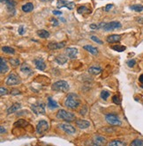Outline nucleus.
<instances>
[{"mask_svg":"<svg viewBox=\"0 0 143 146\" xmlns=\"http://www.w3.org/2000/svg\"><path fill=\"white\" fill-rule=\"evenodd\" d=\"M80 105V99L75 93H68V95L66 96V99L65 100V106L68 108L74 109L77 108Z\"/></svg>","mask_w":143,"mask_h":146,"instance_id":"1","label":"nucleus"},{"mask_svg":"<svg viewBox=\"0 0 143 146\" xmlns=\"http://www.w3.org/2000/svg\"><path fill=\"white\" fill-rule=\"evenodd\" d=\"M69 85L66 81L65 80H59L57 81L53 85H51V89L53 91L56 92H63V93H66L69 90Z\"/></svg>","mask_w":143,"mask_h":146,"instance_id":"2","label":"nucleus"},{"mask_svg":"<svg viewBox=\"0 0 143 146\" xmlns=\"http://www.w3.org/2000/svg\"><path fill=\"white\" fill-rule=\"evenodd\" d=\"M57 118L62 119V120L66 121V122H72L75 118V115L71 112H68V111L64 110V109H60L57 114Z\"/></svg>","mask_w":143,"mask_h":146,"instance_id":"3","label":"nucleus"},{"mask_svg":"<svg viewBox=\"0 0 143 146\" xmlns=\"http://www.w3.org/2000/svg\"><path fill=\"white\" fill-rule=\"evenodd\" d=\"M105 120L109 125L111 126H121L122 122L121 121L119 120V118L115 115L112 114H108L105 115Z\"/></svg>","mask_w":143,"mask_h":146,"instance_id":"4","label":"nucleus"},{"mask_svg":"<svg viewBox=\"0 0 143 146\" xmlns=\"http://www.w3.org/2000/svg\"><path fill=\"white\" fill-rule=\"evenodd\" d=\"M20 82H21V80H20V78L19 77V76L14 74V73H12V74H10L9 77H7V79H6V81H5V84L7 85H11V86H12V85H20Z\"/></svg>","mask_w":143,"mask_h":146,"instance_id":"5","label":"nucleus"},{"mask_svg":"<svg viewBox=\"0 0 143 146\" xmlns=\"http://www.w3.org/2000/svg\"><path fill=\"white\" fill-rule=\"evenodd\" d=\"M49 123L44 120H41L36 125V132L39 135H42L49 129Z\"/></svg>","mask_w":143,"mask_h":146,"instance_id":"6","label":"nucleus"},{"mask_svg":"<svg viewBox=\"0 0 143 146\" xmlns=\"http://www.w3.org/2000/svg\"><path fill=\"white\" fill-rule=\"evenodd\" d=\"M32 111L36 115H44L45 114V104H33L31 105Z\"/></svg>","mask_w":143,"mask_h":146,"instance_id":"7","label":"nucleus"},{"mask_svg":"<svg viewBox=\"0 0 143 146\" xmlns=\"http://www.w3.org/2000/svg\"><path fill=\"white\" fill-rule=\"evenodd\" d=\"M122 25L120 22L118 21H111L109 23H106L105 26H103V30L105 31H113V30H117L121 28Z\"/></svg>","mask_w":143,"mask_h":146,"instance_id":"8","label":"nucleus"},{"mask_svg":"<svg viewBox=\"0 0 143 146\" xmlns=\"http://www.w3.org/2000/svg\"><path fill=\"white\" fill-rule=\"evenodd\" d=\"M59 128L63 131H65V132L69 135H73L76 132L75 128L72 127V125L68 124V123H61V124H59Z\"/></svg>","mask_w":143,"mask_h":146,"instance_id":"9","label":"nucleus"},{"mask_svg":"<svg viewBox=\"0 0 143 146\" xmlns=\"http://www.w3.org/2000/svg\"><path fill=\"white\" fill-rule=\"evenodd\" d=\"M74 5H75V4L73 2H68V1H66V0H58V3H57V7L58 9H60L62 7H66L69 10H72Z\"/></svg>","mask_w":143,"mask_h":146,"instance_id":"10","label":"nucleus"},{"mask_svg":"<svg viewBox=\"0 0 143 146\" xmlns=\"http://www.w3.org/2000/svg\"><path fill=\"white\" fill-rule=\"evenodd\" d=\"M1 3H2V4H4L7 6V10L9 12H15L16 3L14 0H1Z\"/></svg>","mask_w":143,"mask_h":146,"instance_id":"11","label":"nucleus"},{"mask_svg":"<svg viewBox=\"0 0 143 146\" xmlns=\"http://www.w3.org/2000/svg\"><path fill=\"white\" fill-rule=\"evenodd\" d=\"M66 46V42H50L48 44V48L51 50H57L63 49Z\"/></svg>","mask_w":143,"mask_h":146,"instance_id":"12","label":"nucleus"},{"mask_svg":"<svg viewBox=\"0 0 143 146\" xmlns=\"http://www.w3.org/2000/svg\"><path fill=\"white\" fill-rule=\"evenodd\" d=\"M66 53L67 57L71 58V59H74L78 54V49L76 48H66Z\"/></svg>","mask_w":143,"mask_h":146,"instance_id":"13","label":"nucleus"},{"mask_svg":"<svg viewBox=\"0 0 143 146\" xmlns=\"http://www.w3.org/2000/svg\"><path fill=\"white\" fill-rule=\"evenodd\" d=\"M34 63H35V65H36V69L40 70V71H44V70L46 69V64L42 59H40V58L35 59Z\"/></svg>","mask_w":143,"mask_h":146,"instance_id":"14","label":"nucleus"},{"mask_svg":"<svg viewBox=\"0 0 143 146\" xmlns=\"http://www.w3.org/2000/svg\"><path fill=\"white\" fill-rule=\"evenodd\" d=\"M75 123L78 128H79L80 129H85V128H87L90 126L89 122H87V121L85 120H77L75 122Z\"/></svg>","mask_w":143,"mask_h":146,"instance_id":"15","label":"nucleus"},{"mask_svg":"<svg viewBox=\"0 0 143 146\" xmlns=\"http://www.w3.org/2000/svg\"><path fill=\"white\" fill-rule=\"evenodd\" d=\"M121 40V35H118V34H111V35H109L106 39L109 43H116V42H120Z\"/></svg>","mask_w":143,"mask_h":146,"instance_id":"16","label":"nucleus"},{"mask_svg":"<svg viewBox=\"0 0 143 146\" xmlns=\"http://www.w3.org/2000/svg\"><path fill=\"white\" fill-rule=\"evenodd\" d=\"M0 61H1L0 62V72H1V74H4L9 71V67H8L5 60L3 57L0 58Z\"/></svg>","mask_w":143,"mask_h":146,"instance_id":"17","label":"nucleus"},{"mask_svg":"<svg viewBox=\"0 0 143 146\" xmlns=\"http://www.w3.org/2000/svg\"><path fill=\"white\" fill-rule=\"evenodd\" d=\"M106 139L103 136H97L96 137H95V139L93 140V144L94 145H103V144H106Z\"/></svg>","mask_w":143,"mask_h":146,"instance_id":"18","label":"nucleus"},{"mask_svg":"<svg viewBox=\"0 0 143 146\" xmlns=\"http://www.w3.org/2000/svg\"><path fill=\"white\" fill-rule=\"evenodd\" d=\"M83 49L85 50H87V51H88L89 53H91L93 55H98V49H96L95 47H94V46H91V45H85L83 46Z\"/></svg>","mask_w":143,"mask_h":146,"instance_id":"19","label":"nucleus"},{"mask_svg":"<svg viewBox=\"0 0 143 146\" xmlns=\"http://www.w3.org/2000/svg\"><path fill=\"white\" fill-rule=\"evenodd\" d=\"M88 72L92 75H98L102 72V68L97 66H91L88 68Z\"/></svg>","mask_w":143,"mask_h":146,"instance_id":"20","label":"nucleus"},{"mask_svg":"<svg viewBox=\"0 0 143 146\" xmlns=\"http://www.w3.org/2000/svg\"><path fill=\"white\" fill-rule=\"evenodd\" d=\"M47 106H48V107L50 109H55V108H58V103H57V101L52 99L51 97H49V98H48Z\"/></svg>","mask_w":143,"mask_h":146,"instance_id":"21","label":"nucleus"},{"mask_svg":"<svg viewBox=\"0 0 143 146\" xmlns=\"http://www.w3.org/2000/svg\"><path fill=\"white\" fill-rule=\"evenodd\" d=\"M20 107H21V105H20V103H14L13 105H12V107H10L7 109V114L10 115V114H12V113L16 112V111L20 108Z\"/></svg>","mask_w":143,"mask_h":146,"instance_id":"22","label":"nucleus"},{"mask_svg":"<svg viewBox=\"0 0 143 146\" xmlns=\"http://www.w3.org/2000/svg\"><path fill=\"white\" fill-rule=\"evenodd\" d=\"M37 34L38 36H39L40 38H42V39H47V38L50 37V33L48 31H46V30H38L37 31Z\"/></svg>","mask_w":143,"mask_h":146,"instance_id":"23","label":"nucleus"},{"mask_svg":"<svg viewBox=\"0 0 143 146\" xmlns=\"http://www.w3.org/2000/svg\"><path fill=\"white\" fill-rule=\"evenodd\" d=\"M21 9H22V11H23L24 12H32V11H33V9H34V4H32V3H28V4L22 5Z\"/></svg>","mask_w":143,"mask_h":146,"instance_id":"24","label":"nucleus"},{"mask_svg":"<svg viewBox=\"0 0 143 146\" xmlns=\"http://www.w3.org/2000/svg\"><path fill=\"white\" fill-rule=\"evenodd\" d=\"M55 61L57 62L58 64H60V65H63V64H65V63L67 62V58H66L65 55H58V56H57V57L55 58Z\"/></svg>","mask_w":143,"mask_h":146,"instance_id":"25","label":"nucleus"},{"mask_svg":"<svg viewBox=\"0 0 143 146\" xmlns=\"http://www.w3.org/2000/svg\"><path fill=\"white\" fill-rule=\"evenodd\" d=\"M20 71H21L23 73H25V74H28V75H30V74H32L31 68H30L29 66L28 65V64H26V63L22 64L21 67H20Z\"/></svg>","mask_w":143,"mask_h":146,"instance_id":"26","label":"nucleus"},{"mask_svg":"<svg viewBox=\"0 0 143 146\" xmlns=\"http://www.w3.org/2000/svg\"><path fill=\"white\" fill-rule=\"evenodd\" d=\"M130 9L137 12H141L143 11V5H141V4H133V5L130 6Z\"/></svg>","mask_w":143,"mask_h":146,"instance_id":"27","label":"nucleus"},{"mask_svg":"<svg viewBox=\"0 0 143 146\" xmlns=\"http://www.w3.org/2000/svg\"><path fill=\"white\" fill-rule=\"evenodd\" d=\"M2 51L4 52V53L11 54V55L15 53L14 49H12V48H11V47H8V46H4V47L2 48Z\"/></svg>","mask_w":143,"mask_h":146,"instance_id":"28","label":"nucleus"},{"mask_svg":"<svg viewBox=\"0 0 143 146\" xmlns=\"http://www.w3.org/2000/svg\"><path fill=\"white\" fill-rule=\"evenodd\" d=\"M111 49H112L113 50H115V51H117V52H123L124 50H125V49H126V48H125V46L117 45V46H112V47H111Z\"/></svg>","mask_w":143,"mask_h":146,"instance_id":"29","label":"nucleus"},{"mask_svg":"<svg viewBox=\"0 0 143 146\" xmlns=\"http://www.w3.org/2000/svg\"><path fill=\"white\" fill-rule=\"evenodd\" d=\"M109 146H125V143L122 142V141H113V142H111L109 144Z\"/></svg>","mask_w":143,"mask_h":146,"instance_id":"30","label":"nucleus"},{"mask_svg":"<svg viewBox=\"0 0 143 146\" xmlns=\"http://www.w3.org/2000/svg\"><path fill=\"white\" fill-rule=\"evenodd\" d=\"M131 146H143V141L141 139H135L131 143Z\"/></svg>","mask_w":143,"mask_h":146,"instance_id":"31","label":"nucleus"},{"mask_svg":"<svg viewBox=\"0 0 143 146\" xmlns=\"http://www.w3.org/2000/svg\"><path fill=\"white\" fill-rule=\"evenodd\" d=\"M77 12H79V14H81V13H84V12H88V9H87L86 6L82 5V6H79V7L78 8Z\"/></svg>","mask_w":143,"mask_h":146,"instance_id":"32","label":"nucleus"},{"mask_svg":"<svg viewBox=\"0 0 143 146\" xmlns=\"http://www.w3.org/2000/svg\"><path fill=\"white\" fill-rule=\"evenodd\" d=\"M9 62L11 63V64L13 66H18L20 65V60L19 59H14V58H11L10 60H9Z\"/></svg>","mask_w":143,"mask_h":146,"instance_id":"33","label":"nucleus"},{"mask_svg":"<svg viewBox=\"0 0 143 146\" xmlns=\"http://www.w3.org/2000/svg\"><path fill=\"white\" fill-rule=\"evenodd\" d=\"M108 97H109V93L107 91H103L101 93V98L103 99H104V100H106V99H108Z\"/></svg>","mask_w":143,"mask_h":146,"instance_id":"34","label":"nucleus"},{"mask_svg":"<svg viewBox=\"0 0 143 146\" xmlns=\"http://www.w3.org/2000/svg\"><path fill=\"white\" fill-rule=\"evenodd\" d=\"M112 101L117 105H119L121 103V99H120L119 96H117V95H115V96L112 97Z\"/></svg>","mask_w":143,"mask_h":146,"instance_id":"35","label":"nucleus"},{"mask_svg":"<svg viewBox=\"0 0 143 146\" xmlns=\"http://www.w3.org/2000/svg\"><path fill=\"white\" fill-rule=\"evenodd\" d=\"M126 63H127V65L129 66L130 68H133V66L136 64V61H135L134 59H132V60H129V61H127Z\"/></svg>","mask_w":143,"mask_h":146,"instance_id":"36","label":"nucleus"},{"mask_svg":"<svg viewBox=\"0 0 143 146\" xmlns=\"http://www.w3.org/2000/svg\"><path fill=\"white\" fill-rule=\"evenodd\" d=\"M91 40L92 41H94L95 42H96V43H98V44H103V42H102L101 40L99 39V38H97L96 36H91Z\"/></svg>","mask_w":143,"mask_h":146,"instance_id":"37","label":"nucleus"},{"mask_svg":"<svg viewBox=\"0 0 143 146\" xmlns=\"http://www.w3.org/2000/svg\"><path fill=\"white\" fill-rule=\"evenodd\" d=\"M7 93H8V91L6 88H4V87H1V88H0V94H1V96L6 95Z\"/></svg>","mask_w":143,"mask_h":146,"instance_id":"38","label":"nucleus"},{"mask_svg":"<svg viewBox=\"0 0 143 146\" xmlns=\"http://www.w3.org/2000/svg\"><path fill=\"white\" fill-rule=\"evenodd\" d=\"M18 32H19V34H20V35H22V34H24V26H20V27H19L18 29Z\"/></svg>","mask_w":143,"mask_h":146,"instance_id":"39","label":"nucleus"},{"mask_svg":"<svg viewBox=\"0 0 143 146\" xmlns=\"http://www.w3.org/2000/svg\"><path fill=\"white\" fill-rule=\"evenodd\" d=\"M112 7H113V5H112L111 4H107V5H106V7L104 8V11H105V12H109V11L110 10V9H111Z\"/></svg>","mask_w":143,"mask_h":146,"instance_id":"40","label":"nucleus"},{"mask_svg":"<svg viewBox=\"0 0 143 146\" xmlns=\"http://www.w3.org/2000/svg\"><path fill=\"white\" fill-rule=\"evenodd\" d=\"M20 91L19 90H17V89H13V90H12V92H11V94L12 95H16V94H20Z\"/></svg>","mask_w":143,"mask_h":146,"instance_id":"41","label":"nucleus"},{"mask_svg":"<svg viewBox=\"0 0 143 146\" xmlns=\"http://www.w3.org/2000/svg\"><path fill=\"white\" fill-rule=\"evenodd\" d=\"M50 20H51L52 23H53V26H58V20H56V19H51Z\"/></svg>","mask_w":143,"mask_h":146,"instance_id":"42","label":"nucleus"},{"mask_svg":"<svg viewBox=\"0 0 143 146\" xmlns=\"http://www.w3.org/2000/svg\"><path fill=\"white\" fill-rule=\"evenodd\" d=\"M90 28L91 29H99V26L96 25V24H91L90 25Z\"/></svg>","mask_w":143,"mask_h":146,"instance_id":"43","label":"nucleus"},{"mask_svg":"<svg viewBox=\"0 0 143 146\" xmlns=\"http://www.w3.org/2000/svg\"><path fill=\"white\" fill-rule=\"evenodd\" d=\"M86 113H87V107H84L83 109H81V110H80L79 114H80V115H86Z\"/></svg>","mask_w":143,"mask_h":146,"instance_id":"44","label":"nucleus"},{"mask_svg":"<svg viewBox=\"0 0 143 146\" xmlns=\"http://www.w3.org/2000/svg\"><path fill=\"white\" fill-rule=\"evenodd\" d=\"M52 12L54 15H62V12H60V11H53Z\"/></svg>","mask_w":143,"mask_h":146,"instance_id":"45","label":"nucleus"},{"mask_svg":"<svg viewBox=\"0 0 143 146\" xmlns=\"http://www.w3.org/2000/svg\"><path fill=\"white\" fill-rule=\"evenodd\" d=\"M0 132H1V134H4V133H5V128H4V127H3V126L0 127Z\"/></svg>","mask_w":143,"mask_h":146,"instance_id":"46","label":"nucleus"},{"mask_svg":"<svg viewBox=\"0 0 143 146\" xmlns=\"http://www.w3.org/2000/svg\"><path fill=\"white\" fill-rule=\"evenodd\" d=\"M139 80H140V82H141V83H143V74H142V75H141V77H139Z\"/></svg>","mask_w":143,"mask_h":146,"instance_id":"47","label":"nucleus"},{"mask_svg":"<svg viewBox=\"0 0 143 146\" xmlns=\"http://www.w3.org/2000/svg\"><path fill=\"white\" fill-rule=\"evenodd\" d=\"M42 2H50V1H52V0H40Z\"/></svg>","mask_w":143,"mask_h":146,"instance_id":"48","label":"nucleus"},{"mask_svg":"<svg viewBox=\"0 0 143 146\" xmlns=\"http://www.w3.org/2000/svg\"><path fill=\"white\" fill-rule=\"evenodd\" d=\"M142 88H143V85H142Z\"/></svg>","mask_w":143,"mask_h":146,"instance_id":"49","label":"nucleus"}]
</instances>
